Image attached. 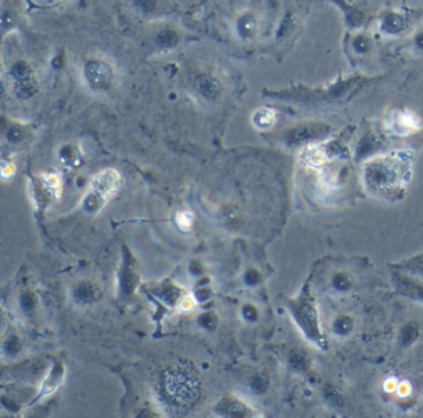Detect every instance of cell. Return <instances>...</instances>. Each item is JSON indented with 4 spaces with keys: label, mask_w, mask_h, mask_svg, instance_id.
Returning <instances> with one entry per match:
<instances>
[{
    "label": "cell",
    "mask_w": 423,
    "mask_h": 418,
    "mask_svg": "<svg viewBox=\"0 0 423 418\" xmlns=\"http://www.w3.org/2000/svg\"><path fill=\"white\" fill-rule=\"evenodd\" d=\"M121 184V175L114 169H106L97 174L92 181V191L101 200H107L117 193Z\"/></svg>",
    "instance_id": "6da1fadb"
},
{
    "label": "cell",
    "mask_w": 423,
    "mask_h": 418,
    "mask_svg": "<svg viewBox=\"0 0 423 418\" xmlns=\"http://www.w3.org/2000/svg\"><path fill=\"white\" fill-rule=\"evenodd\" d=\"M395 131L399 132L400 134H411L420 131L422 127V121L416 113L411 110H403L397 113L394 119Z\"/></svg>",
    "instance_id": "7a4b0ae2"
},
{
    "label": "cell",
    "mask_w": 423,
    "mask_h": 418,
    "mask_svg": "<svg viewBox=\"0 0 423 418\" xmlns=\"http://www.w3.org/2000/svg\"><path fill=\"white\" fill-rule=\"evenodd\" d=\"M252 121L258 129H267L275 124V110H270V108H261V110H256V113L252 117Z\"/></svg>",
    "instance_id": "3957f363"
},
{
    "label": "cell",
    "mask_w": 423,
    "mask_h": 418,
    "mask_svg": "<svg viewBox=\"0 0 423 418\" xmlns=\"http://www.w3.org/2000/svg\"><path fill=\"white\" fill-rule=\"evenodd\" d=\"M194 222V215L190 211H181L176 215V225L183 231H189Z\"/></svg>",
    "instance_id": "277c9868"
},
{
    "label": "cell",
    "mask_w": 423,
    "mask_h": 418,
    "mask_svg": "<svg viewBox=\"0 0 423 418\" xmlns=\"http://www.w3.org/2000/svg\"><path fill=\"white\" fill-rule=\"evenodd\" d=\"M15 170H17V168L10 161L4 160L1 163V176H3V179H8V177L13 176L15 174Z\"/></svg>",
    "instance_id": "5b68a950"
},
{
    "label": "cell",
    "mask_w": 423,
    "mask_h": 418,
    "mask_svg": "<svg viewBox=\"0 0 423 418\" xmlns=\"http://www.w3.org/2000/svg\"><path fill=\"white\" fill-rule=\"evenodd\" d=\"M194 307H195L194 299H192L191 297H189V295H188V297L181 298L180 302H179V308H180L183 311L192 310Z\"/></svg>",
    "instance_id": "8992f818"
},
{
    "label": "cell",
    "mask_w": 423,
    "mask_h": 418,
    "mask_svg": "<svg viewBox=\"0 0 423 418\" xmlns=\"http://www.w3.org/2000/svg\"><path fill=\"white\" fill-rule=\"evenodd\" d=\"M397 390H399V395L401 397H406L411 394V387L407 382L400 383L399 386H397Z\"/></svg>",
    "instance_id": "52a82bcc"
},
{
    "label": "cell",
    "mask_w": 423,
    "mask_h": 418,
    "mask_svg": "<svg viewBox=\"0 0 423 418\" xmlns=\"http://www.w3.org/2000/svg\"><path fill=\"white\" fill-rule=\"evenodd\" d=\"M397 386H399V385H397L396 381H395L394 378H388V380L385 382V385H383V389H385L387 392H392L397 389Z\"/></svg>",
    "instance_id": "ba28073f"
}]
</instances>
